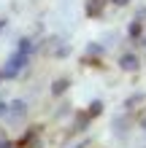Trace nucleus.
I'll list each match as a JSON object with an SVG mask.
<instances>
[{
	"label": "nucleus",
	"instance_id": "1",
	"mask_svg": "<svg viewBox=\"0 0 146 148\" xmlns=\"http://www.w3.org/2000/svg\"><path fill=\"white\" fill-rule=\"evenodd\" d=\"M24 65H27V57H24V54H19V51H14V54L8 57V62H6L3 75H6V78H16V73H19Z\"/></svg>",
	"mask_w": 146,
	"mask_h": 148
},
{
	"label": "nucleus",
	"instance_id": "2",
	"mask_svg": "<svg viewBox=\"0 0 146 148\" xmlns=\"http://www.w3.org/2000/svg\"><path fill=\"white\" fill-rule=\"evenodd\" d=\"M103 8H106V0H87V5H84V14L89 16V19H98L103 14Z\"/></svg>",
	"mask_w": 146,
	"mask_h": 148
},
{
	"label": "nucleus",
	"instance_id": "3",
	"mask_svg": "<svg viewBox=\"0 0 146 148\" xmlns=\"http://www.w3.org/2000/svg\"><path fill=\"white\" fill-rule=\"evenodd\" d=\"M119 67L127 70V73H135V70H138V57H135V54H122V57H119Z\"/></svg>",
	"mask_w": 146,
	"mask_h": 148
},
{
	"label": "nucleus",
	"instance_id": "4",
	"mask_svg": "<svg viewBox=\"0 0 146 148\" xmlns=\"http://www.w3.org/2000/svg\"><path fill=\"white\" fill-rule=\"evenodd\" d=\"M24 110H27L24 100H14L11 105H8V113H11V116H24Z\"/></svg>",
	"mask_w": 146,
	"mask_h": 148
},
{
	"label": "nucleus",
	"instance_id": "5",
	"mask_svg": "<svg viewBox=\"0 0 146 148\" xmlns=\"http://www.w3.org/2000/svg\"><path fill=\"white\" fill-rule=\"evenodd\" d=\"M141 30H143L141 19H133V22H130V27H127V35H130V38H141Z\"/></svg>",
	"mask_w": 146,
	"mask_h": 148
},
{
	"label": "nucleus",
	"instance_id": "6",
	"mask_svg": "<svg viewBox=\"0 0 146 148\" xmlns=\"http://www.w3.org/2000/svg\"><path fill=\"white\" fill-rule=\"evenodd\" d=\"M68 84H71L68 78H57V81L51 84V94H62V92L68 89Z\"/></svg>",
	"mask_w": 146,
	"mask_h": 148
},
{
	"label": "nucleus",
	"instance_id": "7",
	"mask_svg": "<svg viewBox=\"0 0 146 148\" xmlns=\"http://www.w3.org/2000/svg\"><path fill=\"white\" fill-rule=\"evenodd\" d=\"M16 51H19V54H24V57H30V51H33V40H30V38H22V40H19V49H16Z\"/></svg>",
	"mask_w": 146,
	"mask_h": 148
},
{
	"label": "nucleus",
	"instance_id": "8",
	"mask_svg": "<svg viewBox=\"0 0 146 148\" xmlns=\"http://www.w3.org/2000/svg\"><path fill=\"white\" fill-rule=\"evenodd\" d=\"M100 110H103V102H100V100H95V102L89 105V113H87V119H95Z\"/></svg>",
	"mask_w": 146,
	"mask_h": 148
},
{
	"label": "nucleus",
	"instance_id": "9",
	"mask_svg": "<svg viewBox=\"0 0 146 148\" xmlns=\"http://www.w3.org/2000/svg\"><path fill=\"white\" fill-rule=\"evenodd\" d=\"M141 100H143V94H133V97H130V100L125 102V108H133V105H138Z\"/></svg>",
	"mask_w": 146,
	"mask_h": 148
},
{
	"label": "nucleus",
	"instance_id": "10",
	"mask_svg": "<svg viewBox=\"0 0 146 148\" xmlns=\"http://www.w3.org/2000/svg\"><path fill=\"white\" fill-rule=\"evenodd\" d=\"M3 116H8V105H6V102H0V119H3Z\"/></svg>",
	"mask_w": 146,
	"mask_h": 148
},
{
	"label": "nucleus",
	"instance_id": "11",
	"mask_svg": "<svg viewBox=\"0 0 146 148\" xmlns=\"http://www.w3.org/2000/svg\"><path fill=\"white\" fill-rule=\"evenodd\" d=\"M0 148H11V143H8V140H0Z\"/></svg>",
	"mask_w": 146,
	"mask_h": 148
},
{
	"label": "nucleus",
	"instance_id": "12",
	"mask_svg": "<svg viewBox=\"0 0 146 148\" xmlns=\"http://www.w3.org/2000/svg\"><path fill=\"white\" fill-rule=\"evenodd\" d=\"M114 3H116V5H127L130 0H114Z\"/></svg>",
	"mask_w": 146,
	"mask_h": 148
},
{
	"label": "nucleus",
	"instance_id": "13",
	"mask_svg": "<svg viewBox=\"0 0 146 148\" xmlns=\"http://www.w3.org/2000/svg\"><path fill=\"white\" fill-rule=\"evenodd\" d=\"M3 27H6V22H3V19H0V30H3Z\"/></svg>",
	"mask_w": 146,
	"mask_h": 148
},
{
	"label": "nucleus",
	"instance_id": "14",
	"mask_svg": "<svg viewBox=\"0 0 146 148\" xmlns=\"http://www.w3.org/2000/svg\"><path fill=\"white\" fill-rule=\"evenodd\" d=\"M76 148H84V143H79V145H76Z\"/></svg>",
	"mask_w": 146,
	"mask_h": 148
},
{
	"label": "nucleus",
	"instance_id": "15",
	"mask_svg": "<svg viewBox=\"0 0 146 148\" xmlns=\"http://www.w3.org/2000/svg\"><path fill=\"white\" fill-rule=\"evenodd\" d=\"M143 46H146V38H143Z\"/></svg>",
	"mask_w": 146,
	"mask_h": 148
}]
</instances>
